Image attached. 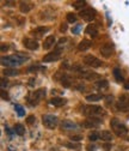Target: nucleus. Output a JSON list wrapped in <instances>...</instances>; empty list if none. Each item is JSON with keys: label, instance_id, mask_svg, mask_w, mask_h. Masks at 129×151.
<instances>
[{"label": "nucleus", "instance_id": "nucleus-9", "mask_svg": "<svg viewBox=\"0 0 129 151\" xmlns=\"http://www.w3.org/2000/svg\"><path fill=\"white\" fill-rule=\"evenodd\" d=\"M116 108L120 111H129V97L127 95H123L120 97V100L116 103Z\"/></svg>", "mask_w": 129, "mask_h": 151}, {"label": "nucleus", "instance_id": "nucleus-2", "mask_svg": "<svg viewBox=\"0 0 129 151\" xmlns=\"http://www.w3.org/2000/svg\"><path fill=\"white\" fill-rule=\"evenodd\" d=\"M81 113L84 115L91 118V116H95V118H98L99 115H104L105 111L104 109L100 107V106H97V104H87V106H83L81 108Z\"/></svg>", "mask_w": 129, "mask_h": 151}, {"label": "nucleus", "instance_id": "nucleus-46", "mask_svg": "<svg viewBox=\"0 0 129 151\" xmlns=\"http://www.w3.org/2000/svg\"><path fill=\"white\" fill-rule=\"evenodd\" d=\"M33 82H35V79H33V78H31V79H30V83H29V84H30V85L32 86V85H33Z\"/></svg>", "mask_w": 129, "mask_h": 151}, {"label": "nucleus", "instance_id": "nucleus-29", "mask_svg": "<svg viewBox=\"0 0 129 151\" xmlns=\"http://www.w3.org/2000/svg\"><path fill=\"white\" fill-rule=\"evenodd\" d=\"M14 109H16L17 114L19 115V116H24V115H25V110H24V108H23L21 104H16V106H14Z\"/></svg>", "mask_w": 129, "mask_h": 151}, {"label": "nucleus", "instance_id": "nucleus-12", "mask_svg": "<svg viewBox=\"0 0 129 151\" xmlns=\"http://www.w3.org/2000/svg\"><path fill=\"white\" fill-rule=\"evenodd\" d=\"M79 76L84 79H87V81H95V79H98L99 78V74L98 73H93V72H88V71H85V70H81L79 72Z\"/></svg>", "mask_w": 129, "mask_h": 151}, {"label": "nucleus", "instance_id": "nucleus-10", "mask_svg": "<svg viewBox=\"0 0 129 151\" xmlns=\"http://www.w3.org/2000/svg\"><path fill=\"white\" fill-rule=\"evenodd\" d=\"M114 49H115V47H114V45L111 42H106L100 47L99 52H100V54L104 56V58H110V56L114 54Z\"/></svg>", "mask_w": 129, "mask_h": 151}, {"label": "nucleus", "instance_id": "nucleus-15", "mask_svg": "<svg viewBox=\"0 0 129 151\" xmlns=\"http://www.w3.org/2000/svg\"><path fill=\"white\" fill-rule=\"evenodd\" d=\"M91 46H92V42H91L90 40H83V41H80L79 45H78V50H80V52H86V50H88V49L91 48Z\"/></svg>", "mask_w": 129, "mask_h": 151}, {"label": "nucleus", "instance_id": "nucleus-39", "mask_svg": "<svg viewBox=\"0 0 129 151\" xmlns=\"http://www.w3.org/2000/svg\"><path fill=\"white\" fill-rule=\"evenodd\" d=\"M60 30H61V31H66V30H67V24H61Z\"/></svg>", "mask_w": 129, "mask_h": 151}, {"label": "nucleus", "instance_id": "nucleus-6", "mask_svg": "<svg viewBox=\"0 0 129 151\" xmlns=\"http://www.w3.org/2000/svg\"><path fill=\"white\" fill-rule=\"evenodd\" d=\"M42 122H43V125H44L47 128H49V129H54L55 127L58 126L59 120H58V118L55 116V115L46 114V115L42 116Z\"/></svg>", "mask_w": 129, "mask_h": 151}, {"label": "nucleus", "instance_id": "nucleus-16", "mask_svg": "<svg viewBox=\"0 0 129 151\" xmlns=\"http://www.w3.org/2000/svg\"><path fill=\"white\" fill-rule=\"evenodd\" d=\"M61 84H62L65 88H71L72 84H73V78L71 77L69 74L65 73V74L62 76V78H61Z\"/></svg>", "mask_w": 129, "mask_h": 151}, {"label": "nucleus", "instance_id": "nucleus-11", "mask_svg": "<svg viewBox=\"0 0 129 151\" xmlns=\"http://www.w3.org/2000/svg\"><path fill=\"white\" fill-rule=\"evenodd\" d=\"M61 58V50L60 49H56L51 53H48L43 56V63H53V61H56Z\"/></svg>", "mask_w": 129, "mask_h": 151}, {"label": "nucleus", "instance_id": "nucleus-14", "mask_svg": "<svg viewBox=\"0 0 129 151\" xmlns=\"http://www.w3.org/2000/svg\"><path fill=\"white\" fill-rule=\"evenodd\" d=\"M61 128L65 131H74V129H78V125L71 120H63L61 122Z\"/></svg>", "mask_w": 129, "mask_h": 151}, {"label": "nucleus", "instance_id": "nucleus-19", "mask_svg": "<svg viewBox=\"0 0 129 151\" xmlns=\"http://www.w3.org/2000/svg\"><path fill=\"white\" fill-rule=\"evenodd\" d=\"M66 102L67 101L65 99H62V97H54V99L50 100V104H53L55 107H62V106L66 104Z\"/></svg>", "mask_w": 129, "mask_h": 151}, {"label": "nucleus", "instance_id": "nucleus-26", "mask_svg": "<svg viewBox=\"0 0 129 151\" xmlns=\"http://www.w3.org/2000/svg\"><path fill=\"white\" fill-rule=\"evenodd\" d=\"M48 31H49V28H47V27H38V28H36V29L32 30V34L37 35V36H42V34L48 32Z\"/></svg>", "mask_w": 129, "mask_h": 151}, {"label": "nucleus", "instance_id": "nucleus-25", "mask_svg": "<svg viewBox=\"0 0 129 151\" xmlns=\"http://www.w3.org/2000/svg\"><path fill=\"white\" fill-rule=\"evenodd\" d=\"M3 72H4V74L6 76V77H14V76L19 74V71L16 70V68H5Z\"/></svg>", "mask_w": 129, "mask_h": 151}, {"label": "nucleus", "instance_id": "nucleus-40", "mask_svg": "<svg viewBox=\"0 0 129 151\" xmlns=\"http://www.w3.org/2000/svg\"><path fill=\"white\" fill-rule=\"evenodd\" d=\"M110 149H111V145H110V144L104 145V150H105V151H110Z\"/></svg>", "mask_w": 129, "mask_h": 151}, {"label": "nucleus", "instance_id": "nucleus-37", "mask_svg": "<svg viewBox=\"0 0 129 151\" xmlns=\"http://www.w3.org/2000/svg\"><path fill=\"white\" fill-rule=\"evenodd\" d=\"M7 85H9V81H7V79H5V78H4V79H1V88H6Z\"/></svg>", "mask_w": 129, "mask_h": 151}, {"label": "nucleus", "instance_id": "nucleus-8", "mask_svg": "<svg viewBox=\"0 0 129 151\" xmlns=\"http://www.w3.org/2000/svg\"><path fill=\"white\" fill-rule=\"evenodd\" d=\"M102 124H103V120H102V119L91 116V118H87V119L83 122V126H84L85 128H96V127H99Z\"/></svg>", "mask_w": 129, "mask_h": 151}, {"label": "nucleus", "instance_id": "nucleus-31", "mask_svg": "<svg viewBox=\"0 0 129 151\" xmlns=\"http://www.w3.org/2000/svg\"><path fill=\"white\" fill-rule=\"evenodd\" d=\"M86 5V1H74L72 4L73 7H76V9H80V7H84Z\"/></svg>", "mask_w": 129, "mask_h": 151}, {"label": "nucleus", "instance_id": "nucleus-7", "mask_svg": "<svg viewBox=\"0 0 129 151\" xmlns=\"http://www.w3.org/2000/svg\"><path fill=\"white\" fill-rule=\"evenodd\" d=\"M79 14H80V17L83 18V19L86 21V22H92L96 18V11L93 9H91V7L83 9Z\"/></svg>", "mask_w": 129, "mask_h": 151}, {"label": "nucleus", "instance_id": "nucleus-1", "mask_svg": "<svg viewBox=\"0 0 129 151\" xmlns=\"http://www.w3.org/2000/svg\"><path fill=\"white\" fill-rule=\"evenodd\" d=\"M28 58L24 56L23 54H13V55H6L1 56V65L6 66V68H13L16 66L22 65Z\"/></svg>", "mask_w": 129, "mask_h": 151}, {"label": "nucleus", "instance_id": "nucleus-35", "mask_svg": "<svg viewBox=\"0 0 129 151\" xmlns=\"http://www.w3.org/2000/svg\"><path fill=\"white\" fill-rule=\"evenodd\" d=\"M35 120H36V119H35V116H33V115H30V116H28V119H26V122L31 125V124H33V122H35Z\"/></svg>", "mask_w": 129, "mask_h": 151}, {"label": "nucleus", "instance_id": "nucleus-4", "mask_svg": "<svg viewBox=\"0 0 129 151\" xmlns=\"http://www.w3.org/2000/svg\"><path fill=\"white\" fill-rule=\"evenodd\" d=\"M44 97H46V89H38V90H36V91H33V92L30 93V96H29V103L31 106H36V104H37Z\"/></svg>", "mask_w": 129, "mask_h": 151}, {"label": "nucleus", "instance_id": "nucleus-28", "mask_svg": "<svg viewBox=\"0 0 129 151\" xmlns=\"http://www.w3.org/2000/svg\"><path fill=\"white\" fill-rule=\"evenodd\" d=\"M88 139H90L91 142H96V140L100 139V133H98V132H96V131L91 132V133L88 134Z\"/></svg>", "mask_w": 129, "mask_h": 151}, {"label": "nucleus", "instance_id": "nucleus-38", "mask_svg": "<svg viewBox=\"0 0 129 151\" xmlns=\"http://www.w3.org/2000/svg\"><path fill=\"white\" fill-rule=\"evenodd\" d=\"M1 99H4V100H9V95H7L5 91H1Z\"/></svg>", "mask_w": 129, "mask_h": 151}, {"label": "nucleus", "instance_id": "nucleus-3", "mask_svg": "<svg viewBox=\"0 0 129 151\" xmlns=\"http://www.w3.org/2000/svg\"><path fill=\"white\" fill-rule=\"evenodd\" d=\"M110 126H111V128L114 129L115 134H116L117 137H124V136L128 134V127H127L124 124H122V122H121L118 119H116V118L111 119V121H110Z\"/></svg>", "mask_w": 129, "mask_h": 151}, {"label": "nucleus", "instance_id": "nucleus-45", "mask_svg": "<svg viewBox=\"0 0 129 151\" xmlns=\"http://www.w3.org/2000/svg\"><path fill=\"white\" fill-rule=\"evenodd\" d=\"M78 30H79V27H77L76 29H72V31H73V34H76V32H77Z\"/></svg>", "mask_w": 129, "mask_h": 151}, {"label": "nucleus", "instance_id": "nucleus-20", "mask_svg": "<svg viewBox=\"0 0 129 151\" xmlns=\"http://www.w3.org/2000/svg\"><path fill=\"white\" fill-rule=\"evenodd\" d=\"M100 139L104 140V142H111L114 139V136L111 134V132L110 131H102L100 132Z\"/></svg>", "mask_w": 129, "mask_h": 151}, {"label": "nucleus", "instance_id": "nucleus-22", "mask_svg": "<svg viewBox=\"0 0 129 151\" xmlns=\"http://www.w3.org/2000/svg\"><path fill=\"white\" fill-rule=\"evenodd\" d=\"M95 85H96V88L99 89V90H106L108 86H109V82H108L106 79H99V81L96 82Z\"/></svg>", "mask_w": 129, "mask_h": 151}, {"label": "nucleus", "instance_id": "nucleus-23", "mask_svg": "<svg viewBox=\"0 0 129 151\" xmlns=\"http://www.w3.org/2000/svg\"><path fill=\"white\" fill-rule=\"evenodd\" d=\"M13 131H14V133L18 134V136H23L25 133V128H24V126L22 124H16Z\"/></svg>", "mask_w": 129, "mask_h": 151}, {"label": "nucleus", "instance_id": "nucleus-30", "mask_svg": "<svg viewBox=\"0 0 129 151\" xmlns=\"http://www.w3.org/2000/svg\"><path fill=\"white\" fill-rule=\"evenodd\" d=\"M67 22L68 23H76L77 22V16L74 13H67Z\"/></svg>", "mask_w": 129, "mask_h": 151}, {"label": "nucleus", "instance_id": "nucleus-33", "mask_svg": "<svg viewBox=\"0 0 129 151\" xmlns=\"http://www.w3.org/2000/svg\"><path fill=\"white\" fill-rule=\"evenodd\" d=\"M66 146H68V147H73V149H76V150L80 149V145H79V144H71V143H67Z\"/></svg>", "mask_w": 129, "mask_h": 151}, {"label": "nucleus", "instance_id": "nucleus-44", "mask_svg": "<svg viewBox=\"0 0 129 151\" xmlns=\"http://www.w3.org/2000/svg\"><path fill=\"white\" fill-rule=\"evenodd\" d=\"M124 89H125V90H129V79H128L127 83H124Z\"/></svg>", "mask_w": 129, "mask_h": 151}, {"label": "nucleus", "instance_id": "nucleus-32", "mask_svg": "<svg viewBox=\"0 0 129 151\" xmlns=\"http://www.w3.org/2000/svg\"><path fill=\"white\" fill-rule=\"evenodd\" d=\"M37 70H44L43 67H40V66H30L28 68V72H36Z\"/></svg>", "mask_w": 129, "mask_h": 151}, {"label": "nucleus", "instance_id": "nucleus-5", "mask_svg": "<svg viewBox=\"0 0 129 151\" xmlns=\"http://www.w3.org/2000/svg\"><path fill=\"white\" fill-rule=\"evenodd\" d=\"M83 63H84L85 65L90 66V67H93V68H98V67L102 66V60L98 59L97 56H95V55H91V54L84 56Z\"/></svg>", "mask_w": 129, "mask_h": 151}, {"label": "nucleus", "instance_id": "nucleus-18", "mask_svg": "<svg viewBox=\"0 0 129 151\" xmlns=\"http://www.w3.org/2000/svg\"><path fill=\"white\" fill-rule=\"evenodd\" d=\"M85 32L91 35V36H93V37H96L98 35V29H97L96 24H88L86 27V29H85Z\"/></svg>", "mask_w": 129, "mask_h": 151}, {"label": "nucleus", "instance_id": "nucleus-43", "mask_svg": "<svg viewBox=\"0 0 129 151\" xmlns=\"http://www.w3.org/2000/svg\"><path fill=\"white\" fill-rule=\"evenodd\" d=\"M95 149H96L95 146H91V145L87 146V150H88V151H95Z\"/></svg>", "mask_w": 129, "mask_h": 151}, {"label": "nucleus", "instance_id": "nucleus-34", "mask_svg": "<svg viewBox=\"0 0 129 151\" xmlns=\"http://www.w3.org/2000/svg\"><path fill=\"white\" fill-rule=\"evenodd\" d=\"M80 139H83L81 136H72V137H71V140H72V142H79Z\"/></svg>", "mask_w": 129, "mask_h": 151}, {"label": "nucleus", "instance_id": "nucleus-21", "mask_svg": "<svg viewBox=\"0 0 129 151\" xmlns=\"http://www.w3.org/2000/svg\"><path fill=\"white\" fill-rule=\"evenodd\" d=\"M32 7H33V5H32L31 3H24V1H22L21 5H19V10H21V12H23V13L30 12V11L32 10Z\"/></svg>", "mask_w": 129, "mask_h": 151}, {"label": "nucleus", "instance_id": "nucleus-27", "mask_svg": "<svg viewBox=\"0 0 129 151\" xmlns=\"http://www.w3.org/2000/svg\"><path fill=\"white\" fill-rule=\"evenodd\" d=\"M114 77L116 78V81L118 82V83H123L124 82V78H123V76H122V73H121V70L120 68H114Z\"/></svg>", "mask_w": 129, "mask_h": 151}, {"label": "nucleus", "instance_id": "nucleus-13", "mask_svg": "<svg viewBox=\"0 0 129 151\" xmlns=\"http://www.w3.org/2000/svg\"><path fill=\"white\" fill-rule=\"evenodd\" d=\"M23 45H24L25 48H28L30 50H36L38 48V42L36 40H33V39H24Z\"/></svg>", "mask_w": 129, "mask_h": 151}, {"label": "nucleus", "instance_id": "nucleus-36", "mask_svg": "<svg viewBox=\"0 0 129 151\" xmlns=\"http://www.w3.org/2000/svg\"><path fill=\"white\" fill-rule=\"evenodd\" d=\"M76 88H77L78 90H80V91H83V90L85 89V85H84V84H81V83H77V85H76Z\"/></svg>", "mask_w": 129, "mask_h": 151}, {"label": "nucleus", "instance_id": "nucleus-42", "mask_svg": "<svg viewBox=\"0 0 129 151\" xmlns=\"http://www.w3.org/2000/svg\"><path fill=\"white\" fill-rule=\"evenodd\" d=\"M13 4H14L13 1H5V5L6 6H13Z\"/></svg>", "mask_w": 129, "mask_h": 151}, {"label": "nucleus", "instance_id": "nucleus-41", "mask_svg": "<svg viewBox=\"0 0 129 151\" xmlns=\"http://www.w3.org/2000/svg\"><path fill=\"white\" fill-rule=\"evenodd\" d=\"M9 49V46H5L4 43L1 45V52H5V50H7Z\"/></svg>", "mask_w": 129, "mask_h": 151}, {"label": "nucleus", "instance_id": "nucleus-17", "mask_svg": "<svg viewBox=\"0 0 129 151\" xmlns=\"http://www.w3.org/2000/svg\"><path fill=\"white\" fill-rule=\"evenodd\" d=\"M55 36H53V35H49L47 39L44 40V43H43V48L44 49H50L54 45H55Z\"/></svg>", "mask_w": 129, "mask_h": 151}, {"label": "nucleus", "instance_id": "nucleus-24", "mask_svg": "<svg viewBox=\"0 0 129 151\" xmlns=\"http://www.w3.org/2000/svg\"><path fill=\"white\" fill-rule=\"evenodd\" d=\"M103 99V96L100 93H92V95H87L86 96V101H90V102H96V101H100Z\"/></svg>", "mask_w": 129, "mask_h": 151}]
</instances>
